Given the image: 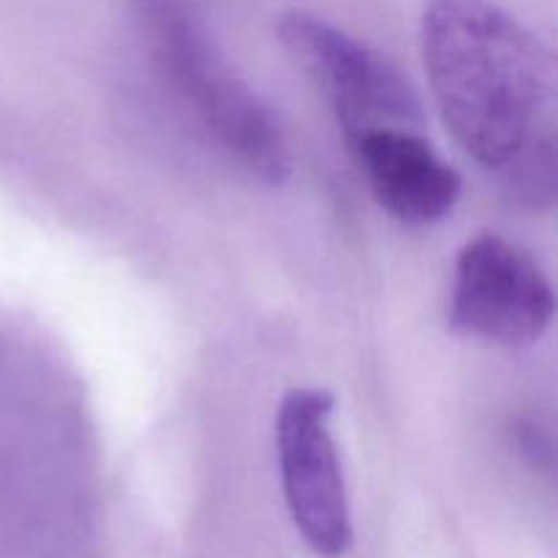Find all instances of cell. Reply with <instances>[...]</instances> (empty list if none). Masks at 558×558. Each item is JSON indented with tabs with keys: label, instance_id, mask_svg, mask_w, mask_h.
Wrapping results in <instances>:
<instances>
[{
	"label": "cell",
	"instance_id": "obj_3",
	"mask_svg": "<svg viewBox=\"0 0 558 558\" xmlns=\"http://www.w3.org/2000/svg\"><path fill=\"white\" fill-rule=\"evenodd\" d=\"M283 49L319 87L347 140L374 129H420L423 107L412 82L392 60L308 11L278 22Z\"/></svg>",
	"mask_w": 558,
	"mask_h": 558
},
{
	"label": "cell",
	"instance_id": "obj_2",
	"mask_svg": "<svg viewBox=\"0 0 558 558\" xmlns=\"http://www.w3.org/2000/svg\"><path fill=\"white\" fill-rule=\"evenodd\" d=\"M163 74L207 134L245 172L278 185L292 169L287 136L265 101L234 74L199 0H131Z\"/></svg>",
	"mask_w": 558,
	"mask_h": 558
},
{
	"label": "cell",
	"instance_id": "obj_5",
	"mask_svg": "<svg viewBox=\"0 0 558 558\" xmlns=\"http://www.w3.org/2000/svg\"><path fill=\"white\" fill-rule=\"evenodd\" d=\"M556 294L529 251L501 234L469 240L456 259L450 327L474 341L521 347L545 336Z\"/></svg>",
	"mask_w": 558,
	"mask_h": 558
},
{
	"label": "cell",
	"instance_id": "obj_4",
	"mask_svg": "<svg viewBox=\"0 0 558 558\" xmlns=\"http://www.w3.org/2000/svg\"><path fill=\"white\" fill-rule=\"evenodd\" d=\"M336 398L327 390H292L278 409L276 441L287 510L314 554L338 558L354 543L341 458L330 430Z\"/></svg>",
	"mask_w": 558,
	"mask_h": 558
},
{
	"label": "cell",
	"instance_id": "obj_6",
	"mask_svg": "<svg viewBox=\"0 0 558 558\" xmlns=\"http://www.w3.org/2000/svg\"><path fill=\"white\" fill-rule=\"evenodd\" d=\"M374 199L409 227H428L461 199V174L414 129H374L349 142Z\"/></svg>",
	"mask_w": 558,
	"mask_h": 558
},
{
	"label": "cell",
	"instance_id": "obj_1",
	"mask_svg": "<svg viewBox=\"0 0 558 558\" xmlns=\"http://www.w3.org/2000/svg\"><path fill=\"white\" fill-rule=\"evenodd\" d=\"M420 44L452 140L526 205H554V52L494 0H430Z\"/></svg>",
	"mask_w": 558,
	"mask_h": 558
}]
</instances>
